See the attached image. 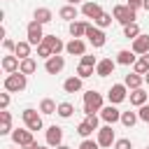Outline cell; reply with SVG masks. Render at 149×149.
<instances>
[{"instance_id": "6da1fadb", "label": "cell", "mask_w": 149, "mask_h": 149, "mask_svg": "<svg viewBox=\"0 0 149 149\" xmlns=\"http://www.w3.org/2000/svg\"><path fill=\"white\" fill-rule=\"evenodd\" d=\"M5 91L7 93H19V91H23L26 86H28V74H23V72H12V74H7L5 77Z\"/></svg>"}, {"instance_id": "7a4b0ae2", "label": "cell", "mask_w": 149, "mask_h": 149, "mask_svg": "<svg viewBox=\"0 0 149 149\" xmlns=\"http://www.w3.org/2000/svg\"><path fill=\"white\" fill-rule=\"evenodd\" d=\"M21 119H23V123H26V128L28 130H42V112L40 109H33V107H26L23 112H21Z\"/></svg>"}, {"instance_id": "3957f363", "label": "cell", "mask_w": 149, "mask_h": 149, "mask_svg": "<svg viewBox=\"0 0 149 149\" xmlns=\"http://www.w3.org/2000/svg\"><path fill=\"white\" fill-rule=\"evenodd\" d=\"M102 107H105L102 105V93H98V91H86L84 93V114H95Z\"/></svg>"}, {"instance_id": "277c9868", "label": "cell", "mask_w": 149, "mask_h": 149, "mask_svg": "<svg viewBox=\"0 0 149 149\" xmlns=\"http://www.w3.org/2000/svg\"><path fill=\"white\" fill-rule=\"evenodd\" d=\"M26 37H28V42H30L33 47H40V44L44 42V30H42V23L33 19V21L26 26Z\"/></svg>"}, {"instance_id": "5b68a950", "label": "cell", "mask_w": 149, "mask_h": 149, "mask_svg": "<svg viewBox=\"0 0 149 149\" xmlns=\"http://www.w3.org/2000/svg\"><path fill=\"white\" fill-rule=\"evenodd\" d=\"M112 16H114V21H119L121 26L135 23V9H130L128 5H116V7L112 9Z\"/></svg>"}, {"instance_id": "8992f818", "label": "cell", "mask_w": 149, "mask_h": 149, "mask_svg": "<svg viewBox=\"0 0 149 149\" xmlns=\"http://www.w3.org/2000/svg\"><path fill=\"white\" fill-rule=\"evenodd\" d=\"M128 98V86L126 84H112V88L107 91V100L109 105H119Z\"/></svg>"}, {"instance_id": "52a82bcc", "label": "cell", "mask_w": 149, "mask_h": 149, "mask_svg": "<svg viewBox=\"0 0 149 149\" xmlns=\"http://www.w3.org/2000/svg\"><path fill=\"white\" fill-rule=\"evenodd\" d=\"M86 37H88V42H91L95 49L105 47V40H107L105 30H102V28H98V26H91V23H88V28H86Z\"/></svg>"}, {"instance_id": "ba28073f", "label": "cell", "mask_w": 149, "mask_h": 149, "mask_svg": "<svg viewBox=\"0 0 149 149\" xmlns=\"http://www.w3.org/2000/svg\"><path fill=\"white\" fill-rule=\"evenodd\" d=\"M12 142H14V144H19L21 149H23V147H28L30 142H35L33 130H28V128H16V130H12Z\"/></svg>"}, {"instance_id": "9c48e42d", "label": "cell", "mask_w": 149, "mask_h": 149, "mask_svg": "<svg viewBox=\"0 0 149 149\" xmlns=\"http://www.w3.org/2000/svg\"><path fill=\"white\" fill-rule=\"evenodd\" d=\"M100 119L107 123V126H114L116 121H121V112L116 109V105H105L100 109Z\"/></svg>"}, {"instance_id": "30bf717a", "label": "cell", "mask_w": 149, "mask_h": 149, "mask_svg": "<svg viewBox=\"0 0 149 149\" xmlns=\"http://www.w3.org/2000/svg\"><path fill=\"white\" fill-rule=\"evenodd\" d=\"M44 137H47V144H49V147H61V144H63V128L54 123V126L47 128Z\"/></svg>"}, {"instance_id": "8fae6325", "label": "cell", "mask_w": 149, "mask_h": 149, "mask_svg": "<svg viewBox=\"0 0 149 149\" xmlns=\"http://www.w3.org/2000/svg\"><path fill=\"white\" fill-rule=\"evenodd\" d=\"M95 133H98V137H95V140H98V144H100V147H105V149H107V147H112V144L116 142L112 126H102V128H98Z\"/></svg>"}, {"instance_id": "7c38bea8", "label": "cell", "mask_w": 149, "mask_h": 149, "mask_svg": "<svg viewBox=\"0 0 149 149\" xmlns=\"http://www.w3.org/2000/svg\"><path fill=\"white\" fill-rule=\"evenodd\" d=\"M114 68H116V61H112V58H100L98 65H95V74H98V77H109V74L114 72Z\"/></svg>"}, {"instance_id": "4fadbf2b", "label": "cell", "mask_w": 149, "mask_h": 149, "mask_svg": "<svg viewBox=\"0 0 149 149\" xmlns=\"http://www.w3.org/2000/svg\"><path fill=\"white\" fill-rule=\"evenodd\" d=\"M65 51H68L70 56H84V54H86V42H84V40H74V37H72V40L65 44Z\"/></svg>"}, {"instance_id": "5bb4252c", "label": "cell", "mask_w": 149, "mask_h": 149, "mask_svg": "<svg viewBox=\"0 0 149 149\" xmlns=\"http://www.w3.org/2000/svg\"><path fill=\"white\" fill-rule=\"evenodd\" d=\"M137 58H140V56H137L133 49H121V51L116 54V63H119V65H135Z\"/></svg>"}, {"instance_id": "9a60e30c", "label": "cell", "mask_w": 149, "mask_h": 149, "mask_svg": "<svg viewBox=\"0 0 149 149\" xmlns=\"http://www.w3.org/2000/svg\"><path fill=\"white\" fill-rule=\"evenodd\" d=\"M63 68H65V58H63V56H51V58L44 63V70H47L49 74H58Z\"/></svg>"}, {"instance_id": "2e32d148", "label": "cell", "mask_w": 149, "mask_h": 149, "mask_svg": "<svg viewBox=\"0 0 149 149\" xmlns=\"http://www.w3.org/2000/svg\"><path fill=\"white\" fill-rule=\"evenodd\" d=\"M130 49H133L137 56H144V54H149V35H140V37H135Z\"/></svg>"}, {"instance_id": "e0dca14e", "label": "cell", "mask_w": 149, "mask_h": 149, "mask_svg": "<svg viewBox=\"0 0 149 149\" xmlns=\"http://www.w3.org/2000/svg\"><path fill=\"white\" fill-rule=\"evenodd\" d=\"M81 14H84L86 19H93V21H95V19L102 14V7H100L98 2H84V5H81Z\"/></svg>"}, {"instance_id": "ac0fdd59", "label": "cell", "mask_w": 149, "mask_h": 149, "mask_svg": "<svg viewBox=\"0 0 149 149\" xmlns=\"http://www.w3.org/2000/svg\"><path fill=\"white\" fill-rule=\"evenodd\" d=\"M44 44L54 51V56H61V51L65 49L63 40H61V37H56V35H44Z\"/></svg>"}, {"instance_id": "d6986e66", "label": "cell", "mask_w": 149, "mask_h": 149, "mask_svg": "<svg viewBox=\"0 0 149 149\" xmlns=\"http://www.w3.org/2000/svg\"><path fill=\"white\" fill-rule=\"evenodd\" d=\"M2 70L7 72V74H12V72H19V65H21V61L14 56V54H9V56H2Z\"/></svg>"}, {"instance_id": "ffe728a7", "label": "cell", "mask_w": 149, "mask_h": 149, "mask_svg": "<svg viewBox=\"0 0 149 149\" xmlns=\"http://www.w3.org/2000/svg\"><path fill=\"white\" fill-rule=\"evenodd\" d=\"M81 81H84V79L77 77V74H74V77H68V79L63 81V91H65V93H79L81 86H84Z\"/></svg>"}, {"instance_id": "44dd1931", "label": "cell", "mask_w": 149, "mask_h": 149, "mask_svg": "<svg viewBox=\"0 0 149 149\" xmlns=\"http://www.w3.org/2000/svg\"><path fill=\"white\" fill-rule=\"evenodd\" d=\"M130 105H135V107H142V105H147V100H149V93L144 91V88H135V91H130Z\"/></svg>"}, {"instance_id": "7402d4cb", "label": "cell", "mask_w": 149, "mask_h": 149, "mask_svg": "<svg viewBox=\"0 0 149 149\" xmlns=\"http://www.w3.org/2000/svg\"><path fill=\"white\" fill-rule=\"evenodd\" d=\"M58 16L72 23V21H77V16H79V9H77L74 5H63V7L58 9Z\"/></svg>"}, {"instance_id": "603a6c76", "label": "cell", "mask_w": 149, "mask_h": 149, "mask_svg": "<svg viewBox=\"0 0 149 149\" xmlns=\"http://www.w3.org/2000/svg\"><path fill=\"white\" fill-rule=\"evenodd\" d=\"M86 28H88L86 21H72L70 23V35L74 40H81V37H86Z\"/></svg>"}, {"instance_id": "cb8c5ba5", "label": "cell", "mask_w": 149, "mask_h": 149, "mask_svg": "<svg viewBox=\"0 0 149 149\" xmlns=\"http://www.w3.org/2000/svg\"><path fill=\"white\" fill-rule=\"evenodd\" d=\"M123 84H126L130 91H135V88H142L144 77H142V74H137V72H130V74H126V77H123Z\"/></svg>"}, {"instance_id": "d4e9b609", "label": "cell", "mask_w": 149, "mask_h": 149, "mask_svg": "<svg viewBox=\"0 0 149 149\" xmlns=\"http://www.w3.org/2000/svg\"><path fill=\"white\" fill-rule=\"evenodd\" d=\"M0 135H12V114L0 109Z\"/></svg>"}, {"instance_id": "484cf974", "label": "cell", "mask_w": 149, "mask_h": 149, "mask_svg": "<svg viewBox=\"0 0 149 149\" xmlns=\"http://www.w3.org/2000/svg\"><path fill=\"white\" fill-rule=\"evenodd\" d=\"M33 19H35V21H40V23L44 26V23H49V21L54 19V14H51V9H49V7H37V9L33 12Z\"/></svg>"}, {"instance_id": "4316f807", "label": "cell", "mask_w": 149, "mask_h": 149, "mask_svg": "<svg viewBox=\"0 0 149 149\" xmlns=\"http://www.w3.org/2000/svg\"><path fill=\"white\" fill-rule=\"evenodd\" d=\"M30 42L28 40H23V42H16V49H14V56L19 58V61H23V58H30Z\"/></svg>"}, {"instance_id": "83f0119b", "label": "cell", "mask_w": 149, "mask_h": 149, "mask_svg": "<svg viewBox=\"0 0 149 149\" xmlns=\"http://www.w3.org/2000/svg\"><path fill=\"white\" fill-rule=\"evenodd\" d=\"M133 72H137V74H142V77L149 72V54H144V56L137 58V63L133 65Z\"/></svg>"}, {"instance_id": "f1b7e54d", "label": "cell", "mask_w": 149, "mask_h": 149, "mask_svg": "<svg viewBox=\"0 0 149 149\" xmlns=\"http://www.w3.org/2000/svg\"><path fill=\"white\" fill-rule=\"evenodd\" d=\"M37 70V61L30 56V58H23L21 61V65H19V72H23V74H33Z\"/></svg>"}, {"instance_id": "f546056e", "label": "cell", "mask_w": 149, "mask_h": 149, "mask_svg": "<svg viewBox=\"0 0 149 149\" xmlns=\"http://www.w3.org/2000/svg\"><path fill=\"white\" fill-rule=\"evenodd\" d=\"M40 112H42V114H56V112H58V105H56L51 98H44V100L40 102Z\"/></svg>"}, {"instance_id": "4dcf8cb0", "label": "cell", "mask_w": 149, "mask_h": 149, "mask_svg": "<svg viewBox=\"0 0 149 149\" xmlns=\"http://www.w3.org/2000/svg\"><path fill=\"white\" fill-rule=\"evenodd\" d=\"M61 119H70L74 114V105L72 102H58V112H56Z\"/></svg>"}, {"instance_id": "1f68e13d", "label": "cell", "mask_w": 149, "mask_h": 149, "mask_svg": "<svg viewBox=\"0 0 149 149\" xmlns=\"http://www.w3.org/2000/svg\"><path fill=\"white\" fill-rule=\"evenodd\" d=\"M137 121H140L137 112H121V123H123L126 128H133V126H135Z\"/></svg>"}, {"instance_id": "d6a6232c", "label": "cell", "mask_w": 149, "mask_h": 149, "mask_svg": "<svg viewBox=\"0 0 149 149\" xmlns=\"http://www.w3.org/2000/svg\"><path fill=\"white\" fill-rule=\"evenodd\" d=\"M142 33H140V26L137 23H128V26H123V37H128V40H135V37H140Z\"/></svg>"}, {"instance_id": "836d02e7", "label": "cell", "mask_w": 149, "mask_h": 149, "mask_svg": "<svg viewBox=\"0 0 149 149\" xmlns=\"http://www.w3.org/2000/svg\"><path fill=\"white\" fill-rule=\"evenodd\" d=\"M112 21H114V16L107 14V12H102V14L93 21V26H98V28H107V26H112Z\"/></svg>"}, {"instance_id": "e575fe53", "label": "cell", "mask_w": 149, "mask_h": 149, "mask_svg": "<svg viewBox=\"0 0 149 149\" xmlns=\"http://www.w3.org/2000/svg\"><path fill=\"white\" fill-rule=\"evenodd\" d=\"M93 130H95V128H93V126H91V123H88L86 119H84V121H81V123L77 126V133H79V135H81L84 140H86V137H91V135H93Z\"/></svg>"}, {"instance_id": "d590c367", "label": "cell", "mask_w": 149, "mask_h": 149, "mask_svg": "<svg viewBox=\"0 0 149 149\" xmlns=\"http://www.w3.org/2000/svg\"><path fill=\"white\" fill-rule=\"evenodd\" d=\"M93 70H95V68H91V65H84V63H79V68H77V77H81V79H88V77L93 74Z\"/></svg>"}, {"instance_id": "8d00e7d4", "label": "cell", "mask_w": 149, "mask_h": 149, "mask_svg": "<svg viewBox=\"0 0 149 149\" xmlns=\"http://www.w3.org/2000/svg\"><path fill=\"white\" fill-rule=\"evenodd\" d=\"M37 56H40V58H44V61H49V58L54 56V51H51V49H49V47L42 42V44L37 47Z\"/></svg>"}, {"instance_id": "74e56055", "label": "cell", "mask_w": 149, "mask_h": 149, "mask_svg": "<svg viewBox=\"0 0 149 149\" xmlns=\"http://www.w3.org/2000/svg\"><path fill=\"white\" fill-rule=\"evenodd\" d=\"M79 149H100V144H98V140H91V137H86V140H81Z\"/></svg>"}, {"instance_id": "f35d334b", "label": "cell", "mask_w": 149, "mask_h": 149, "mask_svg": "<svg viewBox=\"0 0 149 149\" xmlns=\"http://www.w3.org/2000/svg\"><path fill=\"white\" fill-rule=\"evenodd\" d=\"M137 116H140V121L149 123V105H142V107H137Z\"/></svg>"}, {"instance_id": "ab89813d", "label": "cell", "mask_w": 149, "mask_h": 149, "mask_svg": "<svg viewBox=\"0 0 149 149\" xmlns=\"http://www.w3.org/2000/svg\"><path fill=\"white\" fill-rule=\"evenodd\" d=\"M114 149H133V142L128 137H121V140L114 142Z\"/></svg>"}, {"instance_id": "60d3db41", "label": "cell", "mask_w": 149, "mask_h": 149, "mask_svg": "<svg viewBox=\"0 0 149 149\" xmlns=\"http://www.w3.org/2000/svg\"><path fill=\"white\" fill-rule=\"evenodd\" d=\"M81 63H84V65L95 68V65H98V58H95V56H91V54H84V56H81Z\"/></svg>"}, {"instance_id": "b9f144b4", "label": "cell", "mask_w": 149, "mask_h": 149, "mask_svg": "<svg viewBox=\"0 0 149 149\" xmlns=\"http://www.w3.org/2000/svg\"><path fill=\"white\" fill-rule=\"evenodd\" d=\"M2 47H5V51H12V54H14L16 42H14V40H9V37H5V40H2Z\"/></svg>"}, {"instance_id": "7bdbcfd3", "label": "cell", "mask_w": 149, "mask_h": 149, "mask_svg": "<svg viewBox=\"0 0 149 149\" xmlns=\"http://www.w3.org/2000/svg\"><path fill=\"white\" fill-rule=\"evenodd\" d=\"M9 107V93H0V109Z\"/></svg>"}, {"instance_id": "ee69618b", "label": "cell", "mask_w": 149, "mask_h": 149, "mask_svg": "<svg viewBox=\"0 0 149 149\" xmlns=\"http://www.w3.org/2000/svg\"><path fill=\"white\" fill-rule=\"evenodd\" d=\"M126 5H128L130 9H140V7H142V0H128Z\"/></svg>"}, {"instance_id": "f6af8a7d", "label": "cell", "mask_w": 149, "mask_h": 149, "mask_svg": "<svg viewBox=\"0 0 149 149\" xmlns=\"http://www.w3.org/2000/svg\"><path fill=\"white\" fill-rule=\"evenodd\" d=\"M23 149H40V144H37V142H30V144H28V147H23Z\"/></svg>"}, {"instance_id": "bcb514c9", "label": "cell", "mask_w": 149, "mask_h": 149, "mask_svg": "<svg viewBox=\"0 0 149 149\" xmlns=\"http://www.w3.org/2000/svg\"><path fill=\"white\" fill-rule=\"evenodd\" d=\"M142 9H147V12H149V0H142Z\"/></svg>"}, {"instance_id": "7dc6e473", "label": "cell", "mask_w": 149, "mask_h": 149, "mask_svg": "<svg viewBox=\"0 0 149 149\" xmlns=\"http://www.w3.org/2000/svg\"><path fill=\"white\" fill-rule=\"evenodd\" d=\"M65 2H68V5H74V7H77V5L81 2V0H65Z\"/></svg>"}, {"instance_id": "c3c4849f", "label": "cell", "mask_w": 149, "mask_h": 149, "mask_svg": "<svg viewBox=\"0 0 149 149\" xmlns=\"http://www.w3.org/2000/svg\"><path fill=\"white\" fill-rule=\"evenodd\" d=\"M56 149H72V147H68V144H61V147H56Z\"/></svg>"}, {"instance_id": "681fc988", "label": "cell", "mask_w": 149, "mask_h": 149, "mask_svg": "<svg viewBox=\"0 0 149 149\" xmlns=\"http://www.w3.org/2000/svg\"><path fill=\"white\" fill-rule=\"evenodd\" d=\"M144 81H147V84H149V72H147V74H144Z\"/></svg>"}, {"instance_id": "f907efd6", "label": "cell", "mask_w": 149, "mask_h": 149, "mask_svg": "<svg viewBox=\"0 0 149 149\" xmlns=\"http://www.w3.org/2000/svg\"><path fill=\"white\" fill-rule=\"evenodd\" d=\"M40 149H47V147H40Z\"/></svg>"}, {"instance_id": "816d5d0a", "label": "cell", "mask_w": 149, "mask_h": 149, "mask_svg": "<svg viewBox=\"0 0 149 149\" xmlns=\"http://www.w3.org/2000/svg\"><path fill=\"white\" fill-rule=\"evenodd\" d=\"M147 149H149V147H147Z\"/></svg>"}]
</instances>
